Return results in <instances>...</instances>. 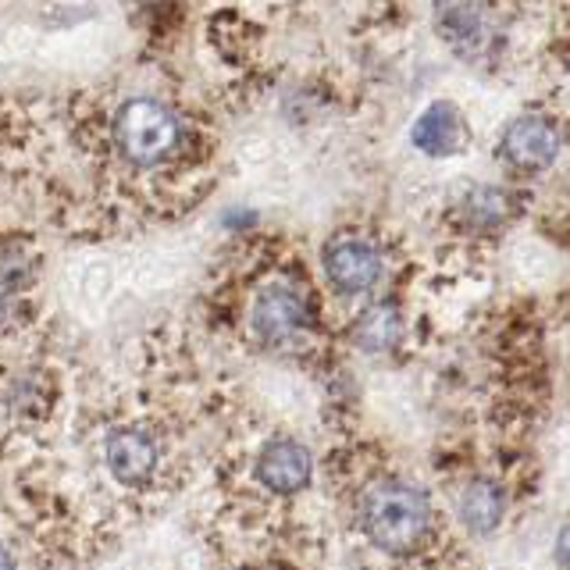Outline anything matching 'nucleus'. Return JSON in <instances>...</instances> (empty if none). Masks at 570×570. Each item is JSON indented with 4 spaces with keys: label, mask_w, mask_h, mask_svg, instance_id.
I'll return each mask as SVG.
<instances>
[{
    "label": "nucleus",
    "mask_w": 570,
    "mask_h": 570,
    "mask_svg": "<svg viewBox=\"0 0 570 570\" xmlns=\"http://www.w3.org/2000/svg\"><path fill=\"white\" fill-rule=\"evenodd\" d=\"M361 531L385 552H414L432 531V499L403 478L374 481L361 499Z\"/></svg>",
    "instance_id": "obj_1"
},
{
    "label": "nucleus",
    "mask_w": 570,
    "mask_h": 570,
    "mask_svg": "<svg viewBox=\"0 0 570 570\" xmlns=\"http://www.w3.org/2000/svg\"><path fill=\"white\" fill-rule=\"evenodd\" d=\"M183 139V125H178L171 107L150 97H132L118 107L115 115V147L129 165L150 168L160 165Z\"/></svg>",
    "instance_id": "obj_2"
},
{
    "label": "nucleus",
    "mask_w": 570,
    "mask_h": 570,
    "mask_svg": "<svg viewBox=\"0 0 570 570\" xmlns=\"http://www.w3.org/2000/svg\"><path fill=\"white\" fill-rule=\"evenodd\" d=\"M560 150H563V132H560V125L546 115L513 118L503 129V139H499V157L521 171L549 168L552 160L560 157Z\"/></svg>",
    "instance_id": "obj_3"
},
{
    "label": "nucleus",
    "mask_w": 570,
    "mask_h": 570,
    "mask_svg": "<svg viewBox=\"0 0 570 570\" xmlns=\"http://www.w3.org/2000/svg\"><path fill=\"white\" fill-rule=\"evenodd\" d=\"M325 278L343 296L371 293L382 278V254L361 236H338L325 249Z\"/></svg>",
    "instance_id": "obj_4"
},
{
    "label": "nucleus",
    "mask_w": 570,
    "mask_h": 570,
    "mask_svg": "<svg viewBox=\"0 0 570 570\" xmlns=\"http://www.w3.org/2000/svg\"><path fill=\"white\" fill-rule=\"evenodd\" d=\"M307 299H303L289 285H267L254 299V314L249 325L264 338V343H289L303 328H307Z\"/></svg>",
    "instance_id": "obj_5"
},
{
    "label": "nucleus",
    "mask_w": 570,
    "mask_h": 570,
    "mask_svg": "<svg viewBox=\"0 0 570 570\" xmlns=\"http://www.w3.org/2000/svg\"><path fill=\"white\" fill-rule=\"evenodd\" d=\"M104 460H107V471L115 474V481L136 489V485H147L154 478L160 445L147 428H115V432L107 435Z\"/></svg>",
    "instance_id": "obj_6"
},
{
    "label": "nucleus",
    "mask_w": 570,
    "mask_h": 570,
    "mask_svg": "<svg viewBox=\"0 0 570 570\" xmlns=\"http://www.w3.org/2000/svg\"><path fill=\"white\" fill-rule=\"evenodd\" d=\"M311 474H314V456L296 439L267 442L257 456V481L275 495H293L299 489H307Z\"/></svg>",
    "instance_id": "obj_7"
},
{
    "label": "nucleus",
    "mask_w": 570,
    "mask_h": 570,
    "mask_svg": "<svg viewBox=\"0 0 570 570\" xmlns=\"http://www.w3.org/2000/svg\"><path fill=\"white\" fill-rule=\"evenodd\" d=\"M503 489L495 485V481L489 478H474L463 485L460 499H456V513L463 528H468L471 534H492L499 524H503Z\"/></svg>",
    "instance_id": "obj_8"
},
{
    "label": "nucleus",
    "mask_w": 570,
    "mask_h": 570,
    "mask_svg": "<svg viewBox=\"0 0 570 570\" xmlns=\"http://www.w3.org/2000/svg\"><path fill=\"white\" fill-rule=\"evenodd\" d=\"M410 139H414V147L432 154V157H445V154H456L460 142H463V121L456 115L453 104H432L428 111L414 121V129H410Z\"/></svg>",
    "instance_id": "obj_9"
},
{
    "label": "nucleus",
    "mask_w": 570,
    "mask_h": 570,
    "mask_svg": "<svg viewBox=\"0 0 570 570\" xmlns=\"http://www.w3.org/2000/svg\"><path fill=\"white\" fill-rule=\"evenodd\" d=\"M439 32L460 58H478L489 43V26L481 8H460V4L439 8Z\"/></svg>",
    "instance_id": "obj_10"
},
{
    "label": "nucleus",
    "mask_w": 570,
    "mask_h": 570,
    "mask_svg": "<svg viewBox=\"0 0 570 570\" xmlns=\"http://www.w3.org/2000/svg\"><path fill=\"white\" fill-rule=\"evenodd\" d=\"M403 338V314L396 303H374L353 321V343L367 353H382Z\"/></svg>",
    "instance_id": "obj_11"
},
{
    "label": "nucleus",
    "mask_w": 570,
    "mask_h": 570,
    "mask_svg": "<svg viewBox=\"0 0 570 570\" xmlns=\"http://www.w3.org/2000/svg\"><path fill=\"white\" fill-rule=\"evenodd\" d=\"M507 210H510V196L495 186H478L468 193V200H463V214H468L471 225H481V228H495L507 222Z\"/></svg>",
    "instance_id": "obj_12"
},
{
    "label": "nucleus",
    "mask_w": 570,
    "mask_h": 570,
    "mask_svg": "<svg viewBox=\"0 0 570 570\" xmlns=\"http://www.w3.org/2000/svg\"><path fill=\"white\" fill-rule=\"evenodd\" d=\"M557 560H560L563 567H570V524L560 531V539H557Z\"/></svg>",
    "instance_id": "obj_13"
},
{
    "label": "nucleus",
    "mask_w": 570,
    "mask_h": 570,
    "mask_svg": "<svg viewBox=\"0 0 570 570\" xmlns=\"http://www.w3.org/2000/svg\"><path fill=\"white\" fill-rule=\"evenodd\" d=\"M0 570H18V567H14V557H11V552H8L4 546H0Z\"/></svg>",
    "instance_id": "obj_14"
},
{
    "label": "nucleus",
    "mask_w": 570,
    "mask_h": 570,
    "mask_svg": "<svg viewBox=\"0 0 570 570\" xmlns=\"http://www.w3.org/2000/svg\"><path fill=\"white\" fill-rule=\"evenodd\" d=\"M0 317H4V296H0Z\"/></svg>",
    "instance_id": "obj_15"
}]
</instances>
